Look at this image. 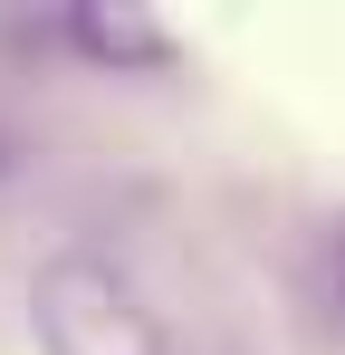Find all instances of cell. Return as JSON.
Returning a JSON list of instances; mask_svg holds the SVG:
<instances>
[{
    "mask_svg": "<svg viewBox=\"0 0 345 355\" xmlns=\"http://www.w3.org/2000/svg\"><path fill=\"white\" fill-rule=\"evenodd\" d=\"M29 327H39V355H172L154 297L134 288L106 250L48 259L39 288H29Z\"/></svg>",
    "mask_w": 345,
    "mask_h": 355,
    "instance_id": "cell-1",
    "label": "cell"
},
{
    "mask_svg": "<svg viewBox=\"0 0 345 355\" xmlns=\"http://www.w3.org/2000/svg\"><path fill=\"white\" fill-rule=\"evenodd\" d=\"M57 39H67L77 58L134 67V77H154V67L182 58V39H172L163 19H144V10H67V19H57Z\"/></svg>",
    "mask_w": 345,
    "mask_h": 355,
    "instance_id": "cell-2",
    "label": "cell"
},
{
    "mask_svg": "<svg viewBox=\"0 0 345 355\" xmlns=\"http://www.w3.org/2000/svg\"><path fill=\"white\" fill-rule=\"evenodd\" d=\"M307 297H317V317H326V327H345V221H326V240H317Z\"/></svg>",
    "mask_w": 345,
    "mask_h": 355,
    "instance_id": "cell-3",
    "label": "cell"
},
{
    "mask_svg": "<svg viewBox=\"0 0 345 355\" xmlns=\"http://www.w3.org/2000/svg\"><path fill=\"white\" fill-rule=\"evenodd\" d=\"M19 154H29V144H19V125H0V182L19 173Z\"/></svg>",
    "mask_w": 345,
    "mask_h": 355,
    "instance_id": "cell-4",
    "label": "cell"
}]
</instances>
